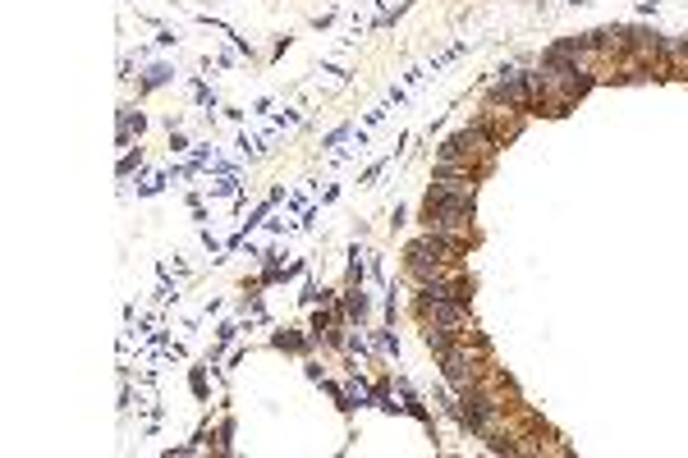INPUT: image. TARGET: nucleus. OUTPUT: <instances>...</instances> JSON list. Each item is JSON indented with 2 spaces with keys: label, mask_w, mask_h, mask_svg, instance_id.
<instances>
[{
  "label": "nucleus",
  "mask_w": 688,
  "mask_h": 458,
  "mask_svg": "<svg viewBox=\"0 0 688 458\" xmlns=\"http://www.w3.org/2000/svg\"><path fill=\"white\" fill-rule=\"evenodd\" d=\"M436 372H441V381L450 385L454 394H463V389H473L482 376L496 372V353H491V344L478 330V335H468V339H454L445 353H436Z\"/></svg>",
  "instance_id": "nucleus-1"
},
{
  "label": "nucleus",
  "mask_w": 688,
  "mask_h": 458,
  "mask_svg": "<svg viewBox=\"0 0 688 458\" xmlns=\"http://www.w3.org/2000/svg\"><path fill=\"white\" fill-rule=\"evenodd\" d=\"M505 142L496 138L491 129H482L478 120L468 115V124H459L454 133H445L441 142L432 147V161H450V165H478V170H496V156Z\"/></svg>",
  "instance_id": "nucleus-2"
},
{
  "label": "nucleus",
  "mask_w": 688,
  "mask_h": 458,
  "mask_svg": "<svg viewBox=\"0 0 688 458\" xmlns=\"http://www.w3.org/2000/svg\"><path fill=\"white\" fill-rule=\"evenodd\" d=\"M418 225L432 234H454L463 243H478V202H454L441 197V193H422V207H418Z\"/></svg>",
  "instance_id": "nucleus-3"
},
{
  "label": "nucleus",
  "mask_w": 688,
  "mask_h": 458,
  "mask_svg": "<svg viewBox=\"0 0 688 458\" xmlns=\"http://www.w3.org/2000/svg\"><path fill=\"white\" fill-rule=\"evenodd\" d=\"M468 248H473V243L454 239V234H432V229H422L418 239L404 243V261H445V266H463Z\"/></svg>",
  "instance_id": "nucleus-4"
},
{
  "label": "nucleus",
  "mask_w": 688,
  "mask_h": 458,
  "mask_svg": "<svg viewBox=\"0 0 688 458\" xmlns=\"http://www.w3.org/2000/svg\"><path fill=\"white\" fill-rule=\"evenodd\" d=\"M487 101H505V105H514V110L523 115H532V92H528V69L523 64H500L496 78H491V87H487Z\"/></svg>",
  "instance_id": "nucleus-5"
},
{
  "label": "nucleus",
  "mask_w": 688,
  "mask_h": 458,
  "mask_svg": "<svg viewBox=\"0 0 688 458\" xmlns=\"http://www.w3.org/2000/svg\"><path fill=\"white\" fill-rule=\"evenodd\" d=\"M473 120H478L482 129H491V133H496V138L509 147V142H514L519 133L528 129L532 115H523V110H514V105H505V101H487V96H482V105L473 110Z\"/></svg>",
  "instance_id": "nucleus-6"
},
{
  "label": "nucleus",
  "mask_w": 688,
  "mask_h": 458,
  "mask_svg": "<svg viewBox=\"0 0 688 458\" xmlns=\"http://www.w3.org/2000/svg\"><path fill=\"white\" fill-rule=\"evenodd\" d=\"M418 326H450V330H468L473 321V303H436V298H413L409 303Z\"/></svg>",
  "instance_id": "nucleus-7"
},
{
  "label": "nucleus",
  "mask_w": 688,
  "mask_h": 458,
  "mask_svg": "<svg viewBox=\"0 0 688 458\" xmlns=\"http://www.w3.org/2000/svg\"><path fill=\"white\" fill-rule=\"evenodd\" d=\"M271 348H276V353H294V357L322 353V344L312 339V330H308V326H280V330H271Z\"/></svg>",
  "instance_id": "nucleus-8"
},
{
  "label": "nucleus",
  "mask_w": 688,
  "mask_h": 458,
  "mask_svg": "<svg viewBox=\"0 0 688 458\" xmlns=\"http://www.w3.org/2000/svg\"><path fill=\"white\" fill-rule=\"evenodd\" d=\"M115 124H120V129H115V147L120 151L138 147L142 133H147V115H142L138 105H120V110H115Z\"/></svg>",
  "instance_id": "nucleus-9"
},
{
  "label": "nucleus",
  "mask_w": 688,
  "mask_h": 458,
  "mask_svg": "<svg viewBox=\"0 0 688 458\" xmlns=\"http://www.w3.org/2000/svg\"><path fill=\"white\" fill-rule=\"evenodd\" d=\"M170 83H174V64L170 60H147L142 74H138V101L152 96V92H161V87H170Z\"/></svg>",
  "instance_id": "nucleus-10"
},
{
  "label": "nucleus",
  "mask_w": 688,
  "mask_h": 458,
  "mask_svg": "<svg viewBox=\"0 0 688 458\" xmlns=\"http://www.w3.org/2000/svg\"><path fill=\"white\" fill-rule=\"evenodd\" d=\"M340 303H344V311H349V321H354V326H372V298L363 294V285H344L340 289Z\"/></svg>",
  "instance_id": "nucleus-11"
},
{
  "label": "nucleus",
  "mask_w": 688,
  "mask_h": 458,
  "mask_svg": "<svg viewBox=\"0 0 688 458\" xmlns=\"http://www.w3.org/2000/svg\"><path fill=\"white\" fill-rule=\"evenodd\" d=\"M367 339H372L376 353L400 357V335H395V326H367Z\"/></svg>",
  "instance_id": "nucleus-12"
},
{
  "label": "nucleus",
  "mask_w": 688,
  "mask_h": 458,
  "mask_svg": "<svg viewBox=\"0 0 688 458\" xmlns=\"http://www.w3.org/2000/svg\"><path fill=\"white\" fill-rule=\"evenodd\" d=\"M211 381H216V376H211L207 362L188 367V389H193V399H198V403H211Z\"/></svg>",
  "instance_id": "nucleus-13"
},
{
  "label": "nucleus",
  "mask_w": 688,
  "mask_h": 458,
  "mask_svg": "<svg viewBox=\"0 0 688 458\" xmlns=\"http://www.w3.org/2000/svg\"><path fill=\"white\" fill-rule=\"evenodd\" d=\"M188 92H193V101L202 105V115H207V120H211V115H216V110H225V105H220V96L211 92V87L202 83V78H193V83H188Z\"/></svg>",
  "instance_id": "nucleus-14"
},
{
  "label": "nucleus",
  "mask_w": 688,
  "mask_h": 458,
  "mask_svg": "<svg viewBox=\"0 0 688 458\" xmlns=\"http://www.w3.org/2000/svg\"><path fill=\"white\" fill-rule=\"evenodd\" d=\"M344 257H349V270H344V285H363V280H367V252L363 248H358V243H354V248H349L344 252Z\"/></svg>",
  "instance_id": "nucleus-15"
},
{
  "label": "nucleus",
  "mask_w": 688,
  "mask_h": 458,
  "mask_svg": "<svg viewBox=\"0 0 688 458\" xmlns=\"http://www.w3.org/2000/svg\"><path fill=\"white\" fill-rule=\"evenodd\" d=\"M216 454L220 458L235 454V417H230V408H225V417L216 422Z\"/></svg>",
  "instance_id": "nucleus-16"
},
{
  "label": "nucleus",
  "mask_w": 688,
  "mask_h": 458,
  "mask_svg": "<svg viewBox=\"0 0 688 458\" xmlns=\"http://www.w3.org/2000/svg\"><path fill=\"white\" fill-rule=\"evenodd\" d=\"M211 197H235V193H244V174H220V179L207 183Z\"/></svg>",
  "instance_id": "nucleus-17"
},
{
  "label": "nucleus",
  "mask_w": 688,
  "mask_h": 458,
  "mask_svg": "<svg viewBox=\"0 0 688 458\" xmlns=\"http://www.w3.org/2000/svg\"><path fill=\"white\" fill-rule=\"evenodd\" d=\"M170 183H174V174H170V170H157L152 179H142V183H138V197H157V193H166Z\"/></svg>",
  "instance_id": "nucleus-18"
},
{
  "label": "nucleus",
  "mask_w": 688,
  "mask_h": 458,
  "mask_svg": "<svg viewBox=\"0 0 688 458\" xmlns=\"http://www.w3.org/2000/svg\"><path fill=\"white\" fill-rule=\"evenodd\" d=\"M354 133H358V124H354V120L335 124V129H331V133H326V138H322V151H331V147H344V142L354 138Z\"/></svg>",
  "instance_id": "nucleus-19"
},
{
  "label": "nucleus",
  "mask_w": 688,
  "mask_h": 458,
  "mask_svg": "<svg viewBox=\"0 0 688 458\" xmlns=\"http://www.w3.org/2000/svg\"><path fill=\"white\" fill-rule=\"evenodd\" d=\"M239 335H244V316H225V321H216V339H220V344H235V339Z\"/></svg>",
  "instance_id": "nucleus-20"
},
{
  "label": "nucleus",
  "mask_w": 688,
  "mask_h": 458,
  "mask_svg": "<svg viewBox=\"0 0 688 458\" xmlns=\"http://www.w3.org/2000/svg\"><path fill=\"white\" fill-rule=\"evenodd\" d=\"M390 161H400V156H395V151H390V156H381V161H372V165H367V170H363V174H358V183H363V188H372V183H376V179H381V174H385V170H390Z\"/></svg>",
  "instance_id": "nucleus-21"
},
{
  "label": "nucleus",
  "mask_w": 688,
  "mask_h": 458,
  "mask_svg": "<svg viewBox=\"0 0 688 458\" xmlns=\"http://www.w3.org/2000/svg\"><path fill=\"white\" fill-rule=\"evenodd\" d=\"M216 156H220V151H216V142H193V151H188V161H193V165H198V170H202V174H207V165H211V161H216Z\"/></svg>",
  "instance_id": "nucleus-22"
},
{
  "label": "nucleus",
  "mask_w": 688,
  "mask_h": 458,
  "mask_svg": "<svg viewBox=\"0 0 688 458\" xmlns=\"http://www.w3.org/2000/svg\"><path fill=\"white\" fill-rule=\"evenodd\" d=\"M188 151H193L188 133H184V129H170V156H188Z\"/></svg>",
  "instance_id": "nucleus-23"
},
{
  "label": "nucleus",
  "mask_w": 688,
  "mask_h": 458,
  "mask_svg": "<svg viewBox=\"0 0 688 458\" xmlns=\"http://www.w3.org/2000/svg\"><path fill=\"white\" fill-rule=\"evenodd\" d=\"M248 115H257V120H271V115H276V96H257V101L248 105Z\"/></svg>",
  "instance_id": "nucleus-24"
},
{
  "label": "nucleus",
  "mask_w": 688,
  "mask_h": 458,
  "mask_svg": "<svg viewBox=\"0 0 688 458\" xmlns=\"http://www.w3.org/2000/svg\"><path fill=\"white\" fill-rule=\"evenodd\" d=\"M303 207H312V197H308V188H298V193H289V197H285V211H289V216H298Z\"/></svg>",
  "instance_id": "nucleus-25"
},
{
  "label": "nucleus",
  "mask_w": 688,
  "mask_h": 458,
  "mask_svg": "<svg viewBox=\"0 0 688 458\" xmlns=\"http://www.w3.org/2000/svg\"><path fill=\"white\" fill-rule=\"evenodd\" d=\"M152 46H161V51H170V46H179V33L166 23V28H157V37H152Z\"/></svg>",
  "instance_id": "nucleus-26"
},
{
  "label": "nucleus",
  "mask_w": 688,
  "mask_h": 458,
  "mask_svg": "<svg viewBox=\"0 0 688 458\" xmlns=\"http://www.w3.org/2000/svg\"><path fill=\"white\" fill-rule=\"evenodd\" d=\"M303 372H308V381H312V385L326 381V372H322V362H317V357H303Z\"/></svg>",
  "instance_id": "nucleus-27"
},
{
  "label": "nucleus",
  "mask_w": 688,
  "mask_h": 458,
  "mask_svg": "<svg viewBox=\"0 0 688 458\" xmlns=\"http://www.w3.org/2000/svg\"><path fill=\"white\" fill-rule=\"evenodd\" d=\"M133 399H138V394H133V381H120V413H129Z\"/></svg>",
  "instance_id": "nucleus-28"
},
{
  "label": "nucleus",
  "mask_w": 688,
  "mask_h": 458,
  "mask_svg": "<svg viewBox=\"0 0 688 458\" xmlns=\"http://www.w3.org/2000/svg\"><path fill=\"white\" fill-rule=\"evenodd\" d=\"M385 110H390V101H385V105H376V110H367V115H363V129H376V124L385 120Z\"/></svg>",
  "instance_id": "nucleus-29"
},
{
  "label": "nucleus",
  "mask_w": 688,
  "mask_h": 458,
  "mask_svg": "<svg viewBox=\"0 0 688 458\" xmlns=\"http://www.w3.org/2000/svg\"><path fill=\"white\" fill-rule=\"evenodd\" d=\"M115 78H120V83H133V55H120V64H115Z\"/></svg>",
  "instance_id": "nucleus-30"
},
{
  "label": "nucleus",
  "mask_w": 688,
  "mask_h": 458,
  "mask_svg": "<svg viewBox=\"0 0 688 458\" xmlns=\"http://www.w3.org/2000/svg\"><path fill=\"white\" fill-rule=\"evenodd\" d=\"M220 311H225V298H207V303H202V321H207V316H220Z\"/></svg>",
  "instance_id": "nucleus-31"
},
{
  "label": "nucleus",
  "mask_w": 688,
  "mask_h": 458,
  "mask_svg": "<svg viewBox=\"0 0 688 458\" xmlns=\"http://www.w3.org/2000/svg\"><path fill=\"white\" fill-rule=\"evenodd\" d=\"M289 46H294V37H289V33H285V37H280V42H276V46H271V60H280V55H285V51H289Z\"/></svg>",
  "instance_id": "nucleus-32"
},
{
  "label": "nucleus",
  "mask_w": 688,
  "mask_h": 458,
  "mask_svg": "<svg viewBox=\"0 0 688 458\" xmlns=\"http://www.w3.org/2000/svg\"><path fill=\"white\" fill-rule=\"evenodd\" d=\"M331 202H340V183H326L322 188V207H331Z\"/></svg>",
  "instance_id": "nucleus-33"
},
{
  "label": "nucleus",
  "mask_w": 688,
  "mask_h": 458,
  "mask_svg": "<svg viewBox=\"0 0 688 458\" xmlns=\"http://www.w3.org/2000/svg\"><path fill=\"white\" fill-rule=\"evenodd\" d=\"M244 357H248V344H239V348H235V353H230V357H225V367H239V362H244Z\"/></svg>",
  "instance_id": "nucleus-34"
},
{
  "label": "nucleus",
  "mask_w": 688,
  "mask_h": 458,
  "mask_svg": "<svg viewBox=\"0 0 688 458\" xmlns=\"http://www.w3.org/2000/svg\"><path fill=\"white\" fill-rule=\"evenodd\" d=\"M656 5L661 0H638V14H656Z\"/></svg>",
  "instance_id": "nucleus-35"
}]
</instances>
